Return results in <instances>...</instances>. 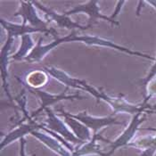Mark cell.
<instances>
[{
	"mask_svg": "<svg viewBox=\"0 0 156 156\" xmlns=\"http://www.w3.org/2000/svg\"><path fill=\"white\" fill-rule=\"evenodd\" d=\"M24 144H25V141L23 138H22V144H21V156H27L25 154L24 152Z\"/></svg>",
	"mask_w": 156,
	"mask_h": 156,
	"instance_id": "obj_1",
	"label": "cell"
}]
</instances>
